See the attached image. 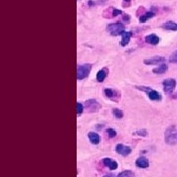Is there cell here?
<instances>
[{
	"label": "cell",
	"mask_w": 177,
	"mask_h": 177,
	"mask_svg": "<svg viewBox=\"0 0 177 177\" xmlns=\"http://www.w3.org/2000/svg\"><path fill=\"white\" fill-rule=\"evenodd\" d=\"M145 41L149 43V44L156 45L159 43V38L157 37L156 34H148L147 37L145 38Z\"/></svg>",
	"instance_id": "cell-8"
},
{
	"label": "cell",
	"mask_w": 177,
	"mask_h": 177,
	"mask_svg": "<svg viewBox=\"0 0 177 177\" xmlns=\"http://www.w3.org/2000/svg\"><path fill=\"white\" fill-rule=\"evenodd\" d=\"M106 134H107L109 138H114V137H116V135H117L116 131L114 129H112V128H107V129H106Z\"/></svg>",
	"instance_id": "cell-23"
},
{
	"label": "cell",
	"mask_w": 177,
	"mask_h": 177,
	"mask_svg": "<svg viewBox=\"0 0 177 177\" xmlns=\"http://www.w3.org/2000/svg\"><path fill=\"white\" fill-rule=\"evenodd\" d=\"M104 94L108 98H111V100H114V97H118L119 96V93L116 92V90H114L112 89H109V88H105L104 89Z\"/></svg>",
	"instance_id": "cell-17"
},
{
	"label": "cell",
	"mask_w": 177,
	"mask_h": 177,
	"mask_svg": "<svg viewBox=\"0 0 177 177\" xmlns=\"http://www.w3.org/2000/svg\"><path fill=\"white\" fill-rule=\"evenodd\" d=\"M112 113L116 118H122L123 117V111H122V110L119 109V108H114L112 110Z\"/></svg>",
	"instance_id": "cell-21"
},
{
	"label": "cell",
	"mask_w": 177,
	"mask_h": 177,
	"mask_svg": "<svg viewBox=\"0 0 177 177\" xmlns=\"http://www.w3.org/2000/svg\"><path fill=\"white\" fill-rule=\"evenodd\" d=\"M162 85H163V90L165 93H171L176 87V81L174 79L169 78L163 81Z\"/></svg>",
	"instance_id": "cell-4"
},
{
	"label": "cell",
	"mask_w": 177,
	"mask_h": 177,
	"mask_svg": "<svg viewBox=\"0 0 177 177\" xmlns=\"http://www.w3.org/2000/svg\"><path fill=\"white\" fill-rule=\"evenodd\" d=\"M160 27L162 28V29L166 30V31H177V24H176L175 22H173V21L165 22V23H163Z\"/></svg>",
	"instance_id": "cell-12"
},
{
	"label": "cell",
	"mask_w": 177,
	"mask_h": 177,
	"mask_svg": "<svg viewBox=\"0 0 177 177\" xmlns=\"http://www.w3.org/2000/svg\"><path fill=\"white\" fill-rule=\"evenodd\" d=\"M147 93H148L149 98V100H161V94L157 92V90L151 89Z\"/></svg>",
	"instance_id": "cell-14"
},
{
	"label": "cell",
	"mask_w": 177,
	"mask_h": 177,
	"mask_svg": "<svg viewBox=\"0 0 177 177\" xmlns=\"http://www.w3.org/2000/svg\"><path fill=\"white\" fill-rule=\"evenodd\" d=\"M92 69L90 64H83L78 65L77 67V80H84L85 78L89 76V74Z\"/></svg>",
	"instance_id": "cell-3"
},
{
	"label": "cell",
	"mask_w": 177,
	"mask_h": 177,
	"mask_svg": "<svg viewBox=\"0 0 177 177\" xmlns=\"http://www.w3.org/2000/svg\"><path fill=\"white\" fill-rule=\"evenodd\" d=\"M167 65L165 64V63H162L161 65L159 66H157L156 68H155L152 70V72L155 73V74H159V75H161V74H164L165 72L167 71Z\"/></svg>",
	"instance_id": "cell-18"
},
{
	"label": "cell",
	"mask_w": 177,
	"mask_h": 177,
	"mask_svg": "<svg viewBox=\"0 0 177 177\" xmlns=\"http://www.w3.org/2000/svg\"><path fill=\"white\" fill-rule=\"evenodd\" d=\"M83 110H84V106L81 103V102H77L76 103V112L78 115H81L83 113Z\"/></svg>",
	"instance_id": "cell-24"
},
{
	"label": "cell",
	"mask_w": 177,
	"mask_h": 177,
	"mask_svg": "<svg viewBox=\"0 0 177 177\" xmlns=\"http://www.w3.org/2000/svg\"><path fill=\"white\" fill-rule=\"evenodd\" d=\"M132 31H123L121 34V41H120V44L122 46H126L130 41V38L132 37Z\"/></svg>",
	"instance_id": "cell-9"
},
{
	"label": "cell",
	"mask_w": 177,
	"mask_h": 177,
	"mask_svg": "<svg viewBox=\"0 0 177 177\" xmlns=\"http://www.w3.org/2000/svg\"><path fill=\"white\" fill-rule=\"evenodd\" d=\"M107 73H108L107 68H102V69H100L97 72V80L98 82L104 81V79L106 78V76H107Z\"/></svg>",
	"instance_id": "cell-16"
},
{
	"label": "cell",
	"mask_w": 177,
	"mask_h": 177,
	"mask_svg": "<svg viewBox=\"0 0 177 177\" xmlns=\"http://www.w3.org/2000/svg\"><path fill=\"white\" fill-rule=\"evenodd\" d=\"M102 162L105 165V166H107L110 170H115V169L118 167V163L116 161L112 160L111 159H108V157H105V159H102Z\"/></svg>",
	"instance_id": "cell-10"
},
{
	"label": "cell",
	"mask_w": 177,
	"mask_h": 177,
	"mask_svg": "<svg viewBox=\"0 0 177 177\" xmlns=\"http://www.w3.org/2000/svg\"><path fill=\"white\" fill-rule=\"evenodd\" d=\"M101 126H102V125H97V130H100V129H101V128H100Z\"/></svg>",
	"instance_id": "cell-30"
},
{
	"label": "cell",
	"mask_w": 177,
	"mask_h": 177,
	"mask_svg": "<svg viewBox=\"0 0 177 177\" xmlns=\"http://www.w3.org/2000/svg\"><path fill=\"white\" fill-rule=\"evenodd\" d=\"M165 61V58L162 56H153L152 58L145 59L144 63L146 65H156L159 63H163Z\"/></svg>",
	"instance_id": "cell-7"
},
{
	"label": "cell",
	"mask_w": 177,
	"mask_h": 177,
	"mask_svg": "<svg viewBox=\"0 0 177 177\" xmlns=\"http://www.w3.org/2000/svg\"><path fill=\"white\" fill-rule=\"evenodd\" d=\"M122 20H123L124 22H129L130 21V15H128V14H124L123 15V18H122Z\"/></svg>",
	"instance_id": "cell-27"
},
{
	"label": "cell",
	"mask_w": 177,
	"mask_h": 177,
	"mask_svg": "<svg viewBox=\"0 0 177 177\" xmlns=\"http://www.w3.org/2000/svg\"><path fill=\"white\" fill-rule=\"evenodd\" d=\"M106 30H107V31L111 35L116 37V35H119L123 33V31H125V26L122 25L121 23L116 22V23H112V24L107 25Z\"/></svg>",
	"instance_id": "cell-2"
},
{
	"label": "cell",
	"mask_w": 177,
	"mask_h": 177,
	"mask_svg": "<svg viewBox=\"0 0 177 177\" xmlns=\"http://www.w3.org/2000/svg\"><path fill=\"white\" fill-rule=\"evenodd\" d=\"M86 108L89 110L90 112H97L100 109V105L96 100H88L86 101Z\"/></svg>",
	"instance_id": "cell-6"
},
{
	"label": "cell",
	"mask_w": 177,
	"mask_h": 177,
	"mask_svg": "<svg viewBox=\"0 0 177 177\" xmlns=\"http://www.w3.org/2000/svg\"><path fill=\"white\" fill-rule=\"evenodd\" d=\"M97 3L96 1H93V0H90V1H88V6L89 7H93V6H96Z\"/></svg>",
	"instance_id": "cell-28"
},
{
	"label": "cell",
	"mask_w": 177,
	"mask_h": 177,
	"mask_svg": "<svg viewBox=\"0 0 177 177\" xmlns=\"http://www.w3.org/2000/svg\"><path fill=\"white\" fill-rule=\"evenodd\" d=\"M164 141L168 145H176L177 144V127L174 125L169 126L165 130L164 133Z\"/></svg>",
	"instance_id": "cell-1"
},
{
	"label": "cell",
	"mask_w": 177,
	"mask_h": 177,
	"mask_svg": "<svg viewBox=\"0 0 177 177\" xmlns=\"http://www.w3.org/2000/svg\"><path fill=\"white\" fill-rule=\"evenodd\" d=\"M169 62L173 63V64H177V50L171 53V55L169 56Z\"/></svg>",
	"instance_id": "cell-22"
},
{
	"label": "cell",
	"mask_w": 177,
	"mask_h": 177,
	"mask_svg": "<svg viewBox=\"0 0 177 177\" xmlns=\"http://www.w3.org/2000/svg\"><path fill=\"white\" fill-rule=\"evenodd\" d=\"M172 97H177V93H176V94H174V96H172Z\"/></svg>",
	"instance_id": "cell-31"
},
{
	"label": "cell",
	"mask_w": 177,
	"mask_h": 177,
	"mask_svg": "<svg viewBox=\"0 0 177 177\" xmlns=\"http://www.w3.org/2000/svg\"><path fill=\"white\" fill-rule=\"evenodd\" d=\"M122 11L119 9H116V8H112V17H116L118 15H121Z\"/></svg>",
	"instance_id": "cell-25"
},
{
	"label": "cell",
	"mask_w": 177,
	"mask_h": 177,
	"mask_svg": "<svg viewBox=\"0 0 177 177\" xmlns=\"http://www.w3.org/2000/svg\"><path fill=\"white\" fill-rule=\"evenodd\" d=\"M155 16H156V13L153 11H152V10L151 11H147L145 14L140 16L139 21H140V23H146L147 21H149V19H152V18L155 17Z\"/></svg>",
	"instance_id": "cell-13"
},
{
	"label": "cell",
	"mask_w": 177,
	"mask_h": 177,
	"mask_svg": "<svg viewBox=\"0 0 177 177\" xmlns=\"http://www.w3.org/2000/svg\"><path fill=\"white\" fill-rule=\"evenodd\" d=\"M102 177H115L113 174H105L104 176H102Z\"/></svg>",
	"instance_id": "cell-29"
},
{
	"label": "cell",
	"mask_w": 177,
	"mask_h": 177,
	"mask_svg": "<svg viewBox=\"0 0 177 177\" xmlns=\"http://www.w3.org/2000/svg\"><path fill=\"white\" fill-rule=\"evenodd\" d=\"M131 1L132 0H123V3H122V6H123L124 8L126 7H129V6H131Z\"/></svg>",
	"instance_id": "cell-26"
},
{
	"label": "cell",
	"mask_w": 177,
	"mask_h": 177,
	"mask_svg": "<svg viewBox=\"0 0 177 177\" xmlns=\"http://www.w3.org/2000/svg\"><path fill=\"white\" fill-rule=\"evenodd\" d=\"M88 137H89V140L92 144L93 145H97L100 144V137L98 135L97 133H94V132H90L88 134Z\"/></svg>",
	"instance_id": "cell-15"
},
{
	"label": "cell",
	"mask_w": 177,
	"mask_h": 177,
	"mask_svg": "<svg viewBox=\"0 0 177 177\" xmlns=\"http://www.w3.org/2000/svg\"><path fill=\"white\" fill-rule=\"evenodd\" d=\"M133 136H139V137H147L148 136V131L146 129H140L138 131L133 133Z\"/></svg>",
	"instance_id": "cell-19"
},
{
	"label": "cell",
	"mask_w": 177,
	"mask_h": 177,
	"mask_svg": "<svg viewBox=\"0 0 177 177\" xmlns=\"http://www.w3.org/2000/svg\"><path fill=\"white\" fill-rule=\"evenodd\" d=\"M149 159L145 156H140L139 159L136 160V165L140 168H147L149 167Z\"/></svg>",
	"instance_id": "cell-11"
},
{
	"label": "cell",
	"mask_w": 177,
	"mask_h": 177,
	"mask_svg": "<svg viewBox=\"0 0 177 177\" xmlns=\"http://www.w3.org/2000/svg\"><path fill=\"white\" fill-rule=\"evenodd\" d=\"M115 152L117 153H119V155L123 156H127L130 155V153H131L132 149L130 147H128V146L118 144V145H116V147H115Z\"/></svg>",
	"instance_id": "cell-5"
},
{
	"label": "cell",
	"mask_w": 177,
	"mask_h": 177,
	"mask_svg": "<svg viewBox=\"0 0 177 177\" xmlns=\"http://www.w3.org/2000/svg\"><path fill=\"white\" fill-rule=\"evenodd\" d=\"M116 177H134V172L131 170H124L120 172Z\"/></svg>",
	"instance_id": "cell-20"
}]
</instances>
